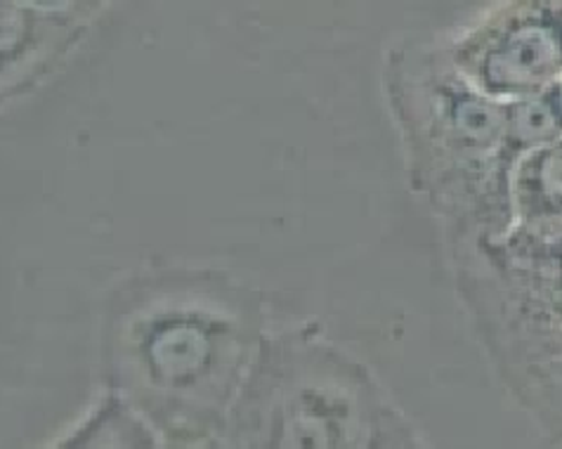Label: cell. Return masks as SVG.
Returning <instances> with one entry per match:
<instances>
[{
  "instance_id": "6da1fadb",
  "label": "cell",
  "mask_w": 562,
  "mask_h": 449,
  "mask_svg": "<svg viewBox=\"0 0 562 449\" xmlns=\"http://www.w3.org/2000/svg\"><path fill=\"white\" fill-rule=\"evenodd\" d=\"M385 90L412 188L442 221L451 249L506 235L515 215L504 102L468 81L445 48L393 53Z\"/></svg>"
},
{
  "instance_id": "7a4b0ae2",
  "label": "cell",
  "mask_w": 562,
  "mask_h": 449,
  "mask_svg": "<svg viewBox=\"0 0 562 449\" xmlns=\"http://www.w3.org/2000/svg\"><path fill=\"white\" fill-rule=\"evenodd\" d=\"M211 293L168 291L135 307L114 344L119 391L166 433L194 445L223 438L260 346L239 310Z\"/></svg>"
},
{
  "instance_id": "3957f363",
  "label": "cell",
  "mask_w": 562,
  "mask_h": 449,
  "mask_svg": "<svg viewBox=\"0 0 562 449\" xmlns=\"http://www.w3.org/2000/svg\"><path fill=\"white\" fill-rule=\"evenodd\" d=\"M232 447H424L371 371L312 329L260 338L229 409Z\"/></svg>"
},
{
  "instance_id": "277c9868",
  "label": "cell",
  "mask_w": 562,
  "mask_h": 449,
  "mask_svg": "<svg viewBox=\"0 0 562 449\" xmlns=\"http://www.w3.org/2000/svg\"><path fill=\"white\" fill-rule=\"evenodd\" d=\"M457 289L508 393L562 445V229L515 223L451 249Z\"/></svg>"
},
{
  "instance_id": "5b68a950",
  "label": "cell",
  "mask_w": 562,
  "mask_h": 449,
  "mask_svg": "<svg viewBox=\"0 0 562 449\" xmlns=\"http://www.w3.org/2000/svg\"><path fill=\"white\" fill-rule=\"evenodd\" d=\"M457 69L498 102L562 81V0H502L447 45Z\"/></svg>"
},
{
  "instance_id": "8992f818",
  "label": "cell",
  "mask_w": 562,
  "mask_h": 449,
  "mask_svg": "<svg viewBox=\"0 0 562 449\" xmlns=\"http://www.w3.org/2000/svg\"><path fill=\"white\" fill-rule=\"evenodd\" d=\"M510 204L518 225L562 229V137L515 164Z\"/></svg>"
},
{
  "instance_id": "52a82bcc",
  "label": "cell",
  "mask_w": 562,
  "mask_h": 449,
  "mask_svg": "<svg viewBox=\"0 0 562 449\" xmlns=\"http://www.w3.org/2000/svg\"><path fill=\"white\" fill-rule=\"evenodd\" d=\"M161 433L119 389L109 391L57 447H161Z\"/></svg>"
},
{
  "instance_id": "ba28073f",
  "label": "cell",
  "mask_w": 562,
  "mask_h": 449,
  "mask_svg": "<svg viewBox=\"0 0 562 449\" xmlns=\"http://www.w3.org/2000/svg\"><path fill=\"white\" fill-rule=\"evenodd\" d=\"M562 137V81L504 102V157L515 168L525 154Z\"/></svg>"
},
{
  "instance_id": "9c48e42d",
  "label": "cell",
  "mask_w": 562,
  "mask_h": 449,
  "mask_svg": "<svg viewBox=\"0 0 562 449\" xmlns=\"http://www.w3.org/2000/svg\"><path fill=\"white\" fill-rule=\"evenodd\" d=\"M14 3H20L24 8H34L41 12H61L67 10L74 0H14Z\"/></svg>"
}]
</instances>
